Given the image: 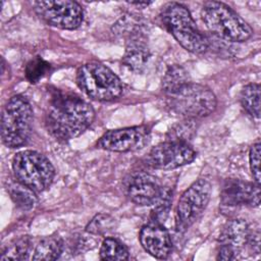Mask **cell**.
<instances>
[{"label": "cell", "instance_id": "obj_1", "mask_svg": "<svg viewBox=\"0 0 261 261\" xmlns=\"http://www.w3.org/2000/svg\"><path fill=\"white\" fill-rule=\"evenodd\" d=\"M94 117L95 111L87 101L75 94L55 90L45 114V125L54 139L67 142L83 134Z\"/></svg>", "mask_w": 261, "mask_h": 261}, {"label": "cell", "instance_id": "obj_2", "mask_svg": "<svg viewBox=\"0 0 261 261\" xmlns=\"http://www.w3.org/2000/svg\"><path fill=\"white\" fill-rule=\"evenodd\" d=\"M160 17L164 28L189 52L203 54L210 48V39L200 32L185 5L169 2L162 8Z\"/></svg>", "mask_w": 261, "mask_h": 261}, {"label": "cell", "instance_id": "obj_3", "mask_svg": "<svg viewBox=\"0 0 261 261\" xmlns=\"http://www.w3.org/2000/svg\"><path fill=\"white\" fill-rule=\"evenodd\" d=\"M201 15L207 29L223 41L244 42L253 35L250 24L223 2H205Z\"/></svg>", "mask_w": 261, "mask_h": 261}, {"label": "cell", "instance_id": "obj_4", "mask_svg": "<svg viewBox=\"0 0 261 261\" xmlns=\"http://www.w3.org/2000/svg\"><path fill=\"white\" fill-rule=\"evenodd\" d=\"M33 108L21 95L12 96L4 105L1 115V140L8 148L27 144L32 133Z\"/></svg>", "mask_w": 261, "mask_h": 261}, {"label": "cell", "instance_id": "obj_5", "mask_svg": "<svg viewBox=\"0 0 261 261\" xmlns=\"http://www.w3.org/2000/svg\"><path fill=\"white\" fill-rule=\"evenodd\" d=\"M76 84L87 96L98 101L114 100L123 90L119 77L99 62H88L82 65L76 71Z\"/></svg>", "mask_w": 261, "mask_h": 261}, {"label": "cell", "instance_id": "obj_6", "mask_svg": "<svg viewBox=\"0 0 261 261\" xmlns=\"http://www.w3.org/2000/svg\"><path fill=\"white\" fill-rule=\"evenodd\" d=\"M12 169L16 179L36 193L47 190L55 176V169L50 160L33 150L16 153L12 159Z\"/></svg>", "mask_w": 261, "mask_h": 261}, {"label": "cell", "instance_id": "obj_7", "mask_svg": "<svg viewBox=\"0 0 261 261\" xmlns=\"http://www.w3.org/2000/svg\"><path fill=\"white\" fill-rule=\"evenodd\" d=\"M170 109L185 119H196L212 113L217 105L214 93L207 87L190 83L168 96Z\"/></svg>", "mask_w": 261, "mask_h": 261}, {"label": "cell", "instance_id": "obj_8", "mask_svg": "<svg viewBox=\"0 0 261 261\" xmlns=\"http://www.w3.org/2000/svg\"><path fill=\"white\" fill-rule=\"evenodd\" d=\"M210 194L211 185L205 178L196 180L182 193L175 209L177 230H187L201 217L210 200Z\"/></svg>", "mask_w": 261, "mask_h": 261}, {"label": "cell", "instance_id": "obj_9", "mask_svg": "<svg viewBox=\"0 0 261 261\" xmlns=\"http://www.w3.org/2000/svg\"><path fill=\"white\" fill-rule=\"evenodd\" d=\"M33 6L46 23L58 29H77L84 19V10L75 1H36Z\"/></svg>", "mask_w": 261, "mask_h": 261}, {"label": "cell", "instance_id": "obj_10", "mask_svg": "<svg viewBox=\"0 0 261 261\" xmlns=\"http://www.w3.org/2000/svg\"><path fill=\"white\" fill-rule=\"evenodd\" d=\"M197 156L190 143L166 140L151 149L147 164L155 169L171 170L190 164Z\"/></svg>", "mask_w": 261, "mask_h": 261}, {"label": "cell", "instance_id": "obj_11", "mask_svg": "<svg viewBox=\"0 0 261 261\" xmlns=\"http://www.w3.org/2000/svg\"><path fill=\"white\" fill-rule=\"evenodd\" d=\"M149 140L147 126H132L106 132L98 141V146L111 152H132L142 149Z\"/></svg>", "mask_w": 261, "mask_h": 261}, {"label": "cell", "instance_id": "obj_12", "mask_svg": "<svg viewBox=\"0 0 261 261\" xmlns=\"http://www.w3.org/2000/svg\"><path fill=\"white\" fill-rule=\"evenodd\" d=\"M250 227L246 220L236 218L229 220L222 228L218 239L217 260H233L248 245Z\"/></svg>", "mask_w": 261, "mask_h": 261}, {"label": "cell", "instance_id": "obj_13", "mask_svg": "<svg viewBox=\"0 0 261 261\" xmlns=\"http://www.w3.org/2000/svg\"><path fill=\"white\" fill-rule=\"evenodd\" d=\"M220 202L226 207H257L260 204V185L228 178L222 185Z\"/></svg>", "mask_w": 261, "mask_h": 261}, {"label": "cell", "instance_id": "obj_14", "mask_svg": "<svg viewBox=\"0 0 261 261\" xmlns=\"http://www.w3.org/2000/svg\"><path fill=\"white\" fill-rule=\"evenodd\" d=\"M125 191L128 199L135 204L151 206L157 202L163 188L156 176L141 171L130 175Z\"/></svg>", "mask_w": 261, "mask_h": 261}, {"label": "cell", "instance_id": "obj_15", "mask_svg": "<svg viewBox=\"0 0 261 261\" xmlns=\"http://www.w3.org/2000/svg\"><path fill=\"white\" fill-rule=\"evenodd\" d=\"M139 239L145 251L157 259H166L172 251L170 234L160 222L151 221L145 224Z\"/></svg>", "mask_w": 261, "mask_h": 261}, {"label": "cell", "instance_id": "obj_16", "mask_svg": "<svg viewBox=\"0 0 261 261\" xmlns=\"http://www.w3.org/2000/svg\"><path fill=\"white\" fill-rule=\"evenodd\" d=\"M150 50L145 37L141 34L127 40L122 64L132 72L141 73L147 67L150 59Z\"/></svg>", "mask_w": 261, "mask_h": 261}, {"label": "cell", "instance_id": "obj_17", "mask_svg": "<svg viewBox=\"0 0 261 261\" xmlns=\"http://www.w3.org/2000/svg\"><path fill=\"white\" fill-rule=\"evenodd\" d=\"M64 249L61 237L52 234L43 238L35 248L32 259L39 261H53L60 257Z\"/></svg>", "mask_w": 261, "mask_h": 261}, {"label": "cell", "instance_id": "obj_18", "mask_svg": "<svg viewBox=\"0 0 261 261\" xmlns=\"http://www.w3.org/2000/svg\"><path fill=\"white\" fill-rule=\"evenodd\" d=\"M188 71L178 64L170 65L162 77V90L167 96H171L190 84Z\"/></svg>", "mask_w": 261, "mask_h": 261}, {"label": "cell", "instance_id": "obj_19", "mask_svg": "<svg viewBox=\"0 0 261 261\" xmlns=\"http://www.w3.org/2000/svg\"><path fill=\"white\" fill-rule=\"evenodd\" d=\"M6 189L15 206L22 211L33 209L38 203L36 192L18 180L10 182Z\"/></svg>", "mask_w": 261, "mask_h": 261}, {"label": "cell", "instance_id": "obj_20", "mask_svg": "<svg viewBox=\"0 0 261 261\" xmlns=\"http://www.w3.org/2000/svg\"><path fill=\"white\" fill-rule=\"evenodd\" d=\"M243 108L254 118L260 117V85L249 84L243 88L240 95Z\"/></svg>", "mask_w": 261, "mask_h": 261}, {"label": "cell", "instance_id": "obj_21", "mask_svg": "<svg viewBox=\"0 0 261 261\" xmlns=\"http://www.w3.org/2000/svg\"><path fill=\"white\" fill-rule=\"evenodd\" d=\"M100 259L102 260H127L128 250L117 239L106 238L100 248Z\"/></svg>", "mask_w": 261, "mask_h": 261}, {"label": "cell", "instance_id": "obj_22", "mask_svg": "<svg viewBox=\"0 0 261 261\" xmlns=\"http://www.w3.org/2000/svg\"><path fill=\"white\" fill-rule=\"evenodd\" d=\"M32 249V239L28 236L18 239L16 242L7 246L1 254V260H24L29 257Z\"/></svg>", "mask_w": 261, "mask_h": 261}, {"label": "cell", "instance_id": "obj_23", "mask_svg": "<svg viewBox=\"0 0 261 261\" xmlns=\"http://www.w3.org/2000/svg\"><path fill=\"white\" fill-rule=\"evenodd\" d=\"M116 227V219L109 214L99 213L95 215L86 226V231L91 234L103 236Z\"/></svg>", "mask_w": 261, "mask_h": 261}, {"label": "cell", "instance_id": "obj_24", "mask_svg": "<svg viewBox=\"0 0 261 261\" xmlns=\"http://www.w3.org/2000/svg\"><path fill=\"white\" fill-rule=\"evenodd\" d=\"M51 65L41 56H36L31 59L24 68V74L27 80L31 84H37L40 82L47 73H49Z\"/></svg>", "mask_w": 261, "mask_h": 261}, {"label": "cell", "instance_id": "obj_25", "mask_svg": "<svg viewBox=\"0 0 261 261\" xmlns=\"http://www.w3.org/2000/svg\"><path fill=\"white\" fill-rule=\"evenodd\" d=\"M196 134V125L194 119H185L175 124L167 134V140L190 143Z\"/></svg>", "mask_w": 261, "mask_h": 261}, {"label": "cell", "instance_id": "obj_26", "mask_svg": "<svg viewBox=\"0 0 261 261\" xmlns=\"http://www.w3.org/2000/svg\"><path fill=\"white\" fill-rule=\"evenodd\" d=\"M170 203H171L170 192L168 190L163 189L159 199L154 204L155 207L152 212V221H157L161 223V221L164 220L168 214Z\"/></svg>", "mask_w": 261, "mask_h": 261}, {"label": "cell", "instance_id": "obj_27", "mask_svg": "<svg viewBox=\"0 0 261 261\" xmlns=\"http://www.w3.org/2000/svg\"><path fill=\"white\" fill-rule=\"evenodd\" d=\"M260 154H261V145L257 141L250 148L249 152V161L250 169L254 178V182L260 185Z\"/></svg>", "mask_w": 261, "mask_h": 261}, {"label": "cell", "instance_id": "obj_28", "mask_svg": "<svg viewBox=\"0 0 261 261\" xmlns=\"http://www.w3.org/2000/svg\"><path fill=\"white\" fill-rule=\"evenodd\" d=\"M132 5H136L139 7H145L151 4V2H145V1H136V2H129Z\"/></svg>", "mask_w": 261, "mask_h": 261}]
</instances>
